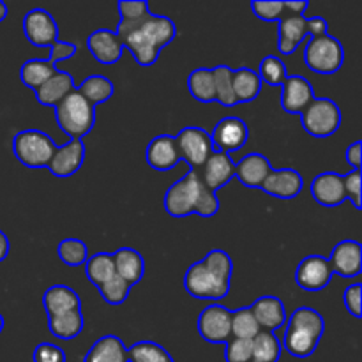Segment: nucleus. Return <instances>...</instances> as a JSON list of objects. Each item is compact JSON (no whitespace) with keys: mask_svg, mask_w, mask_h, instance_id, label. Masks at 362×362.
<instances>
[{"mask_svg":"<svg viewBox=\"0 0 362 362\" xmlns=\"http://www.w3.org/2000/svg\"><path fill=\"white\" fill-rule=\"evenodd\" d=\"M115 34L119 35L122 48L133 53L136 64L148 67L156 64L159 52L175 39L177 27L168 16H156L148 11L138 20H120Z\"/></svg>","mask_w":362,"mask_h":362,"instance_id":"obj_1","label":"nucleus"},{"mask_svg":"<svg viewBox=\"0 0 362 362\" xmlns=\"http://www.w3.org/2000/svg\"><path fill=\"white\" fill-rule=\"evenodd\" d=\"M233 264L228 253L212 250L204 260L187 269L184 276V288L189 296L202 300H221L230 292Z\"/></svg>","mask_w":362,"mask_h":362,"instance_id":"obj_2","label":"nucleus"},{"mask_svg":"<svg viewBox=\"0 0 362 362\" xmlns=\"http://www.w3.org/2000/svg\"><path fill=\"white\" fill-rule=\"evenodd\" d=\"M325 331L324 317L313 308L303 306L292 313L288 318V327H286L283 345L286 352L293 357L306 359L317 350L322 336Z\"/></svg>","mask_w":362,"mask_h":362,"instance_id":"obj_3","label":"nucleus"},{"mask_svg":"<svg viewBox=\"0 0 362 362\" xmlns=\"http://www.w3.org/2000/svg\"><path fill=\"white\" fill-rule=\"evenodd\" d=\"M55 119L71 140H81L94 127L95 108L74 88L55 106Z\"/></svg>","mask_w":362,"mask_h":362,"instance_id":"obj_4","label":"nucleus"},{"mask_svg":"<svg viewBox=\"0 0 362 362\" xmlns=\"http://www.w3.org/2000/svg\"><path fill=\"white\" fill-rule=\"evenodd\" d=\"M57 145L46 133L37 129L20 131L13 138V152L21 165L28 168L48 166Z\"/></svg>","mask_w":362,"mask_h":362,"instance_id":"obj_5","label":"nucleus"},{"mask_svg":"<svg viewBox=\"0 0 362 362\" xmlns=\"http://www.w3.org/2000/svg\"><path fill=\"white\" fill-rule=\"evenodd\" d=\"M304 62L313 73L334 74L345 62V49L334 35L311 37L304 49Z\"/></svg>","mask_w":362,"mask_h":362,"instance_id":"obj_6","label":"nucleus"},{"mask_svg":"<svg viewBox=\"0 0 362 362\" xmlns=\"http://www.w3.org/2000/svg\"><path fill=\"white\" fill-rule=\"evenodd\" d=\"M304 131L315 138L334 134L341 126V110L332 99L315 98L311 105L300 113Z\"/></svg>","mask_w":362,"mask_h":362,"instance_id":"obj_7","label":"nucleus"},{"mask_svg":"<svg viewBox=\"0 0 362 362\" xmlns=\"http://www.w3.org/2000/svg\"><path fill=\"white\" fill-rule=\"evenodd\" d=\"M204 182L197 170H189L180 180L173 182L165 194V209L173 218H186L194 214Z\"/></svg>","mask_w":362,"mask_h":362,"instance_id":"obj_8","label":"nucleus"},{"mask_svg":"<svg viewBox=\"0 0 362 362\" xmlns=\"http://www.w3.org/2000/svg\"><path fill=\"white\" fill-rule=\"evenodd\" d=\"M179 158L184 159L191 170H200L209 156L214 152L211 134L197 126H187L175 136Z\"/></svg>","mask_w":362,"mask_h":362,"instance_id":"obj_9","label":"nucleus"},{"mask_svg":"<svg viewBox=\"0 0 362 362\" xmlns=\"http://www.w3.org/2000/svg\"><path fill=\"white\" fill-rule=\"evenodd\" d=\"M198 332L209 343H228L232 339V311L221 304H212L198 318Z\"/></svg>","mask_w":362,"mask_h":362,"instance_id":"obj_10","label":"nucleus"},{"mask_svg":"<svg viewBox=\"0 0 362 362\" xmlns=\"http://www.w3.org/2000/svg\"><path fill=\"white\" fill-rule=\"evenodd\" d=\"M23 34L28 42L41 48H52L59 42V27L45 9H30L23 18Z\"/></svg>","mask_w":362,"mask_h":362,"instance_id":"obj_11","label":"nucleus"},{"mask_svg":"<svg viewBox=\"0 0 362 362\" xmlns=\"http://www.w3.org/2000/svg\"><path fill=\"white\" fill-rule=\"evenodd\" d=\"M250 131L247 124L239 117H225L216 124L214 131L211 134L212 147L218 152H235L246 145Z\"/></svg>","mask_w":362,"mask_h":362,"instance_id":"obj_12","label":"nucleus"},{"mask_svg":"<svg viewBox=\"0 0 362 362\" xmlns=\"http://www.w3.org/2000/svg\"><path fill=\"white\" fill-rule=\"evenodd\" d=\"M332 271L327 258H322L318 255L306 257L299 264L296 272L297 285L308 292H320L331 283Z\"/></svg>","mask_w":362,"mask_h":362,"instance_id":"obj_13","label":"nucleus"},{"mask_svg":"<svg viewBox=\"0 0 362 362\" xmlns=\"http://www.w3.org/2000/svg\"><path fill=\"white\" fill-rule=\"evenodd\" d=\"M233 173H235V163L232 161L230 154L218 151L212 152L204 166L198 170V175H200L204 186L214 193L232 180Z\"/></svg>","mask_w":362,"mask_h":362,"instance_id":"obj_14","label":"nucleus"},{"mask_svg":"<svg viewBox=\"0 0 362 362\" xmlns=\"http://www.w3.org/2000/svg\"><path fill=\"white\" fill-rule=\"evenodd\" d=\"M85 161V145L81 140H69L62 147H57L49 159L46 168L52 172V175L59 179L74 175L81 168Z\"/></svg>","mask_w":362,"mask_h":362,"instance_id":"obj_15","label":"nucleus"},{"mask_svg":"<svg viewBox=\"0 0 362 362\" xmlns=\"http://www.w3.org/2000/svg\"><path fill=\"white\" fill-rule=\"evenodd\" d=\"M332 274L341 278H356L362 271V247L357 240H341L336 244L329 258Z\"/></svg>","mask_w":362,"mask_h":362,"instance_id":"obj_16","label":"nucleus"},{"mask_svg":"<svg viewBox=\"0 0 362 362\" xmlns=\"http://www.w3.org/2000/svg\"><path fill=\"white\" fill-rule=\"evenodd\" d=\"M281 87V106L286 113H292V115H300L315 99L311 83L299 74L286 76Z\"/></svg>","mask_w":362,"mask_h":362,"instance_id":"obj_17","label":"nucleus"},{"mask_svg":"<svg viewBox=\"0 0 362 362\" xmlns=\"http://www.w3.org/2000/svg\"><path fill=\"white\" fill-rule=\"evenodd\" d=\"M304 180L297 170L292 168H281V170H272L265 182L262 184L260 189L264 193L271 194L274 198H281V200H292L297 194L303 191Z\"/></svg>","mask_w":362,"mask_h":362,"instance_id":"obj_18","label":"nucleus"},{"mask_svg":"<svg viewBox=\"0 0 362 362\" xmlns=\"http://www.w3.org/2000/svg\"><path fill=\"white\" fill-rule=\"evenodd\" d=\"M311 194L315 202L324 207H338L343 202H346L343 175L334 172L320 173L311 182Z\"/></svg>","mask_w":362,"mask_h":362,"instance_id":"obj_19","label":"nucleus"},{"mask_svg":"<svg viewBox=\"0 0 362 362\" xmlns=\"http://www.w3.org/2000/svg\"><path fill=\"white\" fill-rule=\"evenodd\" d=\"M88 52L94 55L98 62L105 64V66H112V64L119 62L122 57V42H120L119 35L106 28H99V30L92 32L87 39Z\"/></svg>","mask_w":362,"mask_h":362,"instance_id":"obj_20","label":"nucleus"},{"mask_svg":"<svg viewBox=\"0 0 362 362\" xmlns=\"http://www.w3.org/2000/svg\"><path fill=\"white\" fill-rule=\"evenodd\" d=\"M145 161L152 168L158 170V172H168V170H172L180 161L175 136H170V134H159V136H156L147 145Z\"/></svg>","mask_w":362,"mask_h":362,"instance_id":"obj_21","label":"nucleus"},{"mask_svg":"<svg viewBox=\"0 0 362 362\" xmlns=\"http://www.w3.org/2000/svg\"><path fill=\"white\" fill-rule=\"evenodd\" d=\"M272 172V166L265 156L253 152L240 159L235 165V173L233 177L240 180V184L246 187H262L269 173Z\"/></svg>","mask_w":362,"mask_h":362,"instance_id":"obj_22","label":"nucleus"},{"mask_svg":"<svg viewBox=\"0 0 362 362\" xmlns=\"http://www.w3.org/2000/svg\"><path fill=\"white\" fill-rule=\"evenodd\" d=\"M251 311H253L255 318H257L258 325H260V331L274 332L286 322L285 304L278 297H260V299L253 303Z\"/></svg>","mask_w":362,"mask_h":362,"instance_id":"obj_23","label":"nucleus"},{"mask_svg":"<svg viewBox=\"0 0 362 362\" xmlns=\"http://www.w3.org/2000/svg\"><path fill=\"white\" fill-rule=\"evenodd\" d=\"M42 306L49 318L67 313V311H81V300L78 293L69 286L53 285L42 296Z\"/></svg>","mask_w":362,"mask_h":362,"instance_id":"obj_24","label":"nucleus"},{"mask_svg":"<svg viewBox=\"0 0 362 362\" xmlns=\"http://www.w3.org/2000/svg\"><path fill=\"white\" fill-rule=\"evenodd\" d=\"M113 257V265H115V274L127 285L134 286L141 281L145 272L144 257L133 247H122L117 250Z\"/></svg>","mask_w":362,"mask_h":362,"instance_id":"obj_25","label":"nucleus"},{"mask_svg":"<svg viewBox=\"0 0 362 362\" xmlns=\"http://www.w3.org/2000/svg\"><path fill=\"white\" fill-rule=\"evenodd\" d=\"M306 35V16L285 14V16L279 20V53H283V55H292V53L299 48V45L304 41Z\"/></svg>","mask_w":362,"mask_h":362,"instance_id":"obj_26","label":"nucleus"},{"mask_svg":"<svg viewBox=\"0 0 362 362\" xmlns=\"http://www.w3.org/2000/svg\"><path fill=\"white\" fill-rule=\"evenodd\" d=\"M74 80L66 71H57L35 90V98L45 106H57L69 92L74 90Z\"/></svg>","mask_w":362,"mask_h":362,"instance_id":"obj_27","label":"nucleus"},{"mask_svg":"<svg viewBox=\"0 0 362 362\" xmlns=\"http://www.w3.org/2000/svg\"><path fill=\"white\" fill-rule=\"evenodd\" d=\"M85 362H127V349L117 336H103L90 346Z\"/></svg>","mask_w":362,"mask_h":362,"instance_id":"obj_28","label":"nucleus"},{"mask_svg":"<svg viewBox=\"0 0 362 362\" xmlns=\"http://www.w3.org/2000/svg\"><path fill=\"white\" fill-rule=\"evenodd\" d=\"M232 87L237 103H253L262 90V80L251 67H240L233 71Z\"/></svg>","mask_w":362,"mask_h":362,"instance_id":"obj_29","label":"nucleus"},{"mask_svg":"<svg viewBox=\"0 0 362 362\" xmlns=\"http://www.w3.org/2000/svg\"><path fill=\"white\" fill-rule=\"evenodd\" d=\"M55 73L57 66L49 62L48 59H30L21 66L20 80L23 81V85H27L28 88H32L35 92Z\"/></svg>","mask_w":362,"mask_h":362,"instance_id":"obj_30","label":"nucleus"},{"mask_svg":"<svg viewBox=\"0 0 362 362\" xmlns=\"http://www.w3.org/2000/svg\"><path fill=\"white\" fill-rule=\"evenodd\" d=\"M85 320L81 311H67V313L57 315L48 318V329L55 338L73 339L83 331Z\"/></svg>","mask_w":362,"mask_h":362,"instance_id":"obj_31","label":"nucleus"},{"mask_svg":"<svg viewBox=\"0 0 362 362\" xmlns=\"http://www.w3.org/2000/svg\"><path fill=\"white\" fill-rule=\"evenodd\" d=\"M78 90L95 108L98 105H101V103L108 101L112 98L113 92H115V87H113V81L110 78L101 76V74H92V76L85 78L81 81Z\"/></svg>","mask_w":362,"mask_h":362,"instance_id":"obj_32","label":"nucleus"},{"mask_svg":"<svg viewBox=\"0 0 362 362\" xmlns=\"http://www.w3.org/2000/svg\"><path fill=\"white\" fill-rule=\"evenodd\" d=\"M187 88L191 95L200 103H214L216 101V88H214V74L212 69L200 67L194 69L187 76Z\"/></svg>","mask_w":362,"mask_h":362,"instance_id":"obj_33","label":"nucleus"},{"mask_svg":"<svg viewBox=\"0 0 362 362\" xmlns=\"http://www.w3.org/2000/svg\"><path fill=\"white\" fill-rule=\"evenodd\" d=\"M281 357V343L274 332L260 331L253 339L251 362H278Z\"/></svg>","mask_w":362,"mask_h":362,"instance_id":"obj_34","label":"nucleus"},{"mask_svg":"<svg viewBox=\"0 0 362 362\" xmlns=\"http://www.w3.org/2000/svg\"><path fill=\"white\" fill-rule=\"evenodd\" d=\"M85 274L88 281L99 288L106 281L115 276V265H113V257L108 253H98L94 257H88L85 262Z\"/></svg>","mask_w":362,"mask_h":362,"instance_id":"obj_35","label":"nucleus"},{"mask_svg":"<svg viewBox=\"0 0 362 362\" xmlns=\"http://www.w3.org/2000/svg\"><path fill=\"white\" fill-rule=\"evenodd\" d=\"M258 332H260V325H258L251 308H240V310L232 311V338L251 341Z\"/></svg>","mask_w":362,"mask_h":362,"instance_id":"obj_36","label":"nucleus"},{"mask_svg":"<svg viewBox=\"0 0 362 362\" xmlns=\"http://www.w3.org/2000/svg\"><path fill=\"white\" fill-rule=\"evenodd\" d=\"M127 362H173L161 345L152 341H138L127 349Z\"/></svg>","mask_w":362,"mask_h":362,"instance_id":"obj_37","label":"nucleus"},{"mask_svg":"<svg viewBox=\"0 0 362 362\" xmlns=\"http://www.w3.org/2000/svg\"><path fill=\"white\" fill-rule=\"evenodd\" d=\"M214 74V88H216V101L221 106H235V95H233V87H232V74L233 69H230L228 66H218L212 69Z\"/></svg>","mask_w":362,"mask_h":362,"instance_id":"obj_38","label":"nucleus"},{"mask_svg":"<svg viewBox=\"0 0 362 362\" xmlns=\"http://www.w3.org/2000/svg\"><path fill=\"white\" fill-rule=\"evenodd\" d=\"M257 74L260 76L262 83H267L271 87H279L283 85V81L286 80L288 73H286V66L283 64V60L279 57L269 55L258 66Z\"/></svg>","mask_w":362,"mask_h":362,"instance_id":"obj_39","label":"nucleus"},{"mask_svg":"<svg viewBox=\"0 0 362 362\" xmlns=\"http://www.w3.org/2000/svg\"><path fill=\"white\" fill-rule=\"evenodd\" d=\"M57 253L60 260L69 267H80L88 260V250L80 239H64L57 247Z\"/></svg>","mask_w":362,"mask_h":362,"instance_id":"obj_40","label":"nucleus"},{"mask_svg":"<svg viewBox=\"0 0 362 362\" xmlns=\"http://www.w3.org/2000/svg\"><path fill=\"white\" fill-rule=\"evenodd\" d=\"M131 288H133V286L127 285L124 279H120L119 276L115 274L110 281H106L105 285L99 286V292H101L105 303L112 304V306H119V304L126 303Z\"/></svg>","mask_w":362,"mask_h":362,"instance_id":"obj_41","label":"nucleus"},{"mask_svg":"<svg viewBox=\"0 0 362 362\" xmlns=\"http://www.w3.org/2000/svg\"><path fill=\"white\" fill-rule=\"evenodd\" d=\"M251 350L253 339H235L232 338L226 343L225 359L226 362H251Z\"/></svg>","mask_w":362,"mask_h":362,"instance_id":"obj_42","label":"nucleus"},{"mask_svg":"<svg viewBox=\"0 0 362 362\" xmlns=\"http://www.w3.org/2000/svg\"><path fill=\"white\" fill-rule=\"evenodd\" d=\"M251 9L257 14V18L264 21H279L285 16V6L283 2H251Z\"/></svg>","mask_w":362,"mask_h":362,"instance_id":"obj_43","label":"nucleus"},{"mask_svg":"<svg viewBox=\"0 0 362 362\" xmlns=\"http://www.w3.org/2000/svg\"><path fill=\"white\" fill-rule=\"evenodd\" d=\"M218 209H219V200L218 197H216V193L204 186V189H202L200 193V198H198L194 214L202 216V218H212V216L218 212Z\"/></svg>","mask_w":362,"mask_h":362,"instance_id":"obj_44","label":"nucleus"},{"mask_svg":"<svg viewBox=\"0 0 362 362\" xmlns=\"http://www.w3.org/2000/svg\"><path fill=\"white\" fill-rule=\"evenodd\" d=\"M32 361L34 362H66V354L60 346L53 345V343H41L35 346L34 354H32Z\"/></svg>","mask_w":362,"mask_h":362,"instance_id":"obj_45","label":"nucleus"},{"mask_svg":"<svg viewBox=\"0 0 362 362\" xmlns=\"http://www.w3.org/2000/svg\"><path fill=\"white\" fill-rule=\"evenodd\" d=\"M343 184H345V194L346 200L354 204V207L359 211L362 207L361 204V170H352L349 175L343 177Z\"/></svg>","mask_w":362,"mask_h":362,"instance_id":"obj_46","label":"nucleus"},{"mask_svg":"<svg viewBox=\"0 0 362 362\" xmlns=\"http://www.w3.org/2000/svg\"><path fill=\"white\" fill-rule=\"evenodd\" d=\"M117 9H119L120 14V20L124 21H133L141 18L144 14H147L148 11V4L147 2H141V0H136V2H127V0H120L117 4Z\"/></svg>","mask_w":362,"mask_h":362,"instance_id":"obj_47","label":"nucleus"},{"mask_svg":"<svg viewBox=\"0 0 362 362\" xmlns=\"http://www.w3.org/2000/svg\"><path fill=\"white\" fill-rule=\"evenodd\" d=\"M361 297H362V288L359 283L349 286L343 293V303H345V308L350 311V315L356 318H361Z\"/></svg>","mask_w":362,"mask_h":362,"instance_id":"obj_48","label":"nucleus"},{"mask_svg":"<svg viewBox=\"0 0 362 362\" xmlns=\"http://www.w3.org/2000/svg\"><path fill=\"white\" fill-rule=\"evenodd\" d=\"M74 53H76V46L71 45V42L59 41V42H57V45H53L52 48H49L48 60L57 66V62H60V60H64V59H66V60L71 59V57H73Z\"/></svg>","mask_w":362,"mask_h":362,"instance_id":"obj_49","label":"nucleus"},{"mask_svg":"<svg viewBox=\"0 0 362 362\" xmlns=\"http://www.w3.org/2000/svg\"><path fill=\"white\" fill-rule=\"evenodd\" d=\"M306 27H308V34H311L313 37H320V35L329 34L327 21L320 16L306 18Z\"/></svg>","mask_w":362,"mask_h":362,"instance_id":"obj_50","label":"nucleus"},{"mask_svg":"<svg viewBox=\"0 0 362 362\" xmlns=\"http://www.w3.org/2000/svg\"><path fill=\"white\" fill-rule=\"evenodd\" d=\"M345 158H346V163H349L354 170H361V161H362L361 141H354V144L346 148Z\"/></svg>","mask_w":362,"mask_h":362,"instance_id":"obj_51","label":"nucleus"},{"mask_svg":"<svg viewBox=\"0 0 362 362\" xmlns=\"http://www.w3.org/2000/svg\"><path fill=\"white\" fill-rule=\"evenodd\" d=\"M285 6V14H292V16H304V11L310 7V2H283Z\"/></svg>","mask_w":362,"mask_h":362,"instance_id":"obj_52","label":"nucleus"},{"mask_svg":"<svg viewBox=\"0 0 362 362\" xmlns=\"http://www.w3.org/2000/svg\"><path fill=\"white\" fill-rule=\"evenodd\" d=\"M9 250H11V244H9V239H7L6 233L0 230V262H4L7 258V255H9Z\"/></svg>","mask_w":362,"mask_h":362,"instance_id":"obj_53","label":"nucleus"},{"mask_svg":"<svg viewBox=\"0 0 362 362\" xmlns=\"http://www.w3.org/2000/svg\"><path fill=\"white\" fill-rule=\"evenodd\" d=\"M7 16V6L4 2H0V21L6 20Z\"/></svg>","mask_w":362,"mask_h":362,"instance_id":"obj_54","label":"nucleus"},{"mask_svg":"<svg viewBox=\"0 0 362 362\" xmlns=\"http://www.w3.org/2000/svg\"><path fill=\"white\" fill-rule=\"evenodd\" d=\"M2 329H4V317L0 315V332H2Z\"/></svg>","mask_w":362,"mask_h":362,"instance_id":"obj_55","label":"nucleus"}]
</instances>
